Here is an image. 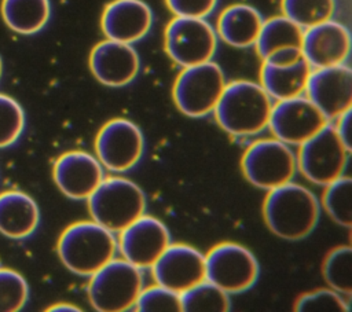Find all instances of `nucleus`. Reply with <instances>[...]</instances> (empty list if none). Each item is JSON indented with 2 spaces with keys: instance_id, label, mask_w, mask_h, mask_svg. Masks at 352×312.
I'll return each mask as SVG.
<instances>
[{
  "instance_id": "f257e3e1",
  "label": "nucleus",
  "mask_w": 352,
  "mask_h": 312,
  "mask_svg": "<svg viewBox=\"0 0 352 312\" xmlns=\"http://www.w3.org/2000/svg\"><path fill=\"white\" fill-rule=\"evenodd\" d=\"M263 216L272 234L286 241H300L316 227L319 202L312 191L290 180L268 190Z\"/></svg>"
},
{
  "instance_id": "f03ea898",
  "label": "nucleus",
  "mask_w": 352,
  "mask_h": 312,
  "mask_svg": "<svg viewBox=\"0 0 352 312\" xmlns=\"http://www.w3.org/2000/svg\"><path fill=\"white\" fill-rule=\"evenodd\" d=\"M271 109V98L261 85L238 80L224 87L213 111L227 133L252 136L268 126Z\"/></svg>"
},
{
  "instance_id": "7ed1b4c3",
  "label": "nucleus",
  "mask_w": 352,
  "mask_h": 312,
  "mask_svg": "<svg viewBox=\"0 0 352 312\" xmlns=\"http://www.w3.org/2000/svg\"><path fill=\"white\" fill-rule=\"evenodd\" d=\"M117 241L111 231L96 221L69 225L58 239L56 252L62 264L76 275L91 276L114 258Z\"/></svg>"
},
{
  "instance_id": "20e7f679",
  "label": "nucleus",
  "mask_w": 352,
  "mask_h": 312,
  "mask_svg": "<svg viewBox=\"0 0 352 312\" xmlns=\"http://www.w3.org/2000/svg\"><path fill=\"white\" fill-rule=\"evenodd\" d=\"M94 221L111 232H120L144 213L143 190L129 179L103 177L96 190L87 198Z\"/></svg>"
},
{
  "instance_id": "39448f33",
  "label": "nucleus",
  "mask_w": 352,
  "mask_h": 312,
  "mask_svg": "<svg viewBox=\"0 0 352 312\" xmlns=\"http://www.w3.org/2000/svg\"><path fill=\"white\" fill-rule=\"evenodd\" d=\"M142 289L140 268L124 258H113L91 275L87 293L96 311L124 312L135 305Z\"/></svg>"
},
{
  "instance_id": "423d86ee",
  "label": "nucleus",
  "mask_w": 352,
  "mask_h": 312,
  "mask_svg": "<svg viewBox=\"0 0 352 312\" xmlns=\"http://www.w3.org/2000/svg\"><path fill=\"white\" fill-rule=\"evenodd\" d=\"M241 168L250 184L272 190L293 179L297 172V158L289 144L275 137L260 139L245 150Z\"/></svg>"
},
{
  "instance_id": "0eeeda50",
  "label": "nucleus",
  "mask_w": 352,
  "mask_h": 312,
  "mask_svg": "<svg viewBox=\"0 0 352 312\" xmlns=\"http://www.w3.org/2000/svg\"><path fill=\"white\" fill-rule=\"evenodd\" d=\"M226 87L220 66L212 60L187 66L173 85L176 107L186 115L198 118L212 113Z\"/></svg>"
},
{
  "instance_id": "6e6552de",
  "label": "nucleus",
  "mask_w": 352,
  "mask_h": 312,
  "mask_svg": "<svg viewBox=\"0 0 352 312\" xmlns=\"http://www.w3.org/2000/svg\"><path fill=\"white\" fill-rule=\"evenodd\" d=\"M349 150L338 137L334 124L327 122L298 146L297 169L311 183L326 186L342 176Z\"/></svg>"
},
{
  "instance_id": "1a4fd4ad",
  "label": "nucleus",
  "mask_w": 352,
  "mask_h": 312,
  "mask_svg": "<svg viewBox=\"0 0 352 312\" xmlns=\"http://www.w3.org/2000/svg\"><path fill=\"white\" fill-rule=\"evenodd\" d=\"M257 276L256 257L239 243H219L205 256V279L228 294L248 290L254 285Z\"/></svg>"
},
{
  "instance_id": "9d476101",
  "label": "nucleus",
  "mask_w": 352,
  "mask_h": 312,
  "mask_svg": "<svg viewBox=\"0 0 352 312\" xmlns=\"http://www.w3.org/2000/svg\"><path fill=\"white\" fill-rule=\"evenodd\" d=\"M216 45V33L204 18L176 16L165 29V49L183 67L210 60Z\"/></svg>"
},
{
  "instance_id": "9b49d317",
  "label": "nucleus",
  "mask_w": 352,
  "mask_h": 312,
  "mask_svg": "<svg viewBox=\"0 0 352 312\" xmlns=\"http://www.w3.org/2000/svg\"><path fill=\"white\" fill-rule=\"evenodd\" d=\"M144 139L136 124L125 118L107 121L95 140L96 158L111 172L132 169L143 155Z\"/></svg>"
},
{
  "instance_id": "f8f14e48",
  "label": "nucleus",
  "mask_w": 352,
  "mask_h": 312,
  "mask_svg": "<svg viewBox=\"0 0 352 312\" xmlns=\"http://www.w3.org/2000/svg\"><path fill=\"white\" fill-rule=\"evenodd\" d=\"M329 120L305 96L278 100L271 109L268 126L275 139L300 146L322 129Z\"/></svg>"
},
{
  "instance_id": "ddd939ff",
  "label": "nucleus",
  "mask_w": 352,
  "mask_h": 312,
  "mask_svg": "<svg viewBox=\"0 0 352 312\" xmlns=\"http://www.w3.org/2000/svg\"><path fill=\"white\" fill-rule=\"evenodd\" d=\"M170 245L166 225L144 213L120 231L117 247L124 260L138 268H151L158 257Z\"/></svg>"
},
{
  "instance_id": "4468645a",
  "label": "nucleus",
  "mask_w": 352,
  "mask_h": 312,
  "mask_svg": "<svg viewBox=\"0 0 352 312\" xmlns=\"http://www.w3.org/2000/svg\"><path fill=\"white\" fill-rule=\"evenodd\" d=\"M304 92L327 120L337 118L352 106V70L344 63L311 70Z\"/></svg>"
},
{
  "instance_id": "2eb2a0df",
  "label": "nucleus",
  "mask_w": 352,
  "mask_h": 312,
  "mask_svg": "<svg viewBox=\"0 0 352 312\" xmlns=\"http://www.w3.org/2000/svg\"><path fill=\"white\" fill-rule=\"evenodd\" d=\"M151 271L157 285L180 294L205 280V256L190 245H169Z\"/></svg>"
},
{
  "instance_id": "dca6fc26",
  "label": "nucleus",
  "mask_w": 352,
  "mask_h": 312,
  "mask_svg": "<svg viewBox=\"0 0 352 312\" xmlns=\"http://www.w3.org/2000/svg\"><path fill=\"white\" fill-rule=\"evenodd\" d=\"M54 181L72 199H87L103 180V166L87 151H67L54 165Z\"/></svg>"
},
{
  "instance_id": "f3484780",
  "label": "nucleus",
  "mask_w": 352,
  "mask_h": 312,
  "mask_svg": "<svg viewBox=\"0 0 352 312\" xmlns=\"http://www.w3.org/2000/svg\"><path fill=\"white\" fill-rule=\"evenodd\" d=\"M349 51V30L340 22L327 19L308 27L302 34V58L316 69L344 63Z\"/></svg>"
},
{
  "instance_id": "a211bd4d",
  "label": "nucleus",
  "mask_w": 352,
  "mask_h": 312,
  "mask_svg": "<svg viewBox=\"0 0 352 312\" xmlns=\"http://www.w3.org/2000/svg\"><path fill=\"white\" fill-rule=\"evenodd\" d=\"M139 56L131 44L104 40L89 55V69L95 78L107 87L129 84L139 71Z\"/></svg>"
},
{
  "instance_id": "6ab92c4d",
  "label": "nucleus",
  "mask_w": 352,
  "mask_h": 312,
  "mask_svg": "<svg viewBox=\"0 0 352 312\" xmlns=\"http://www.w3.org/2000/svg\"><path fill=\"white\" fill-rule=\"evenodd\" d=\"M151 23V8L142 0H114L106 5L100 21L107 38L126 44L144 37Z\"/></svg>"
},
{
  "instance_id": "aec40b11",
  "label": "nucleus",
  "mask_w": 352,
  "mask_h": 312,
  "mask_svg": "<svg viewBox=\"0 0 352 312\" xmlns=\"http://www.w3.org/2000/svg\"><path fill=\"white\" fill-rule=\"evenodd\" d=\"M40 212L34 199L22 191L0 194V232L11 239L29 236L38 225Z\"/></svg>"
},
{
  "instance_id": "412c9836",
  "label": "nucleus",
  "mask_w": 352,
  "mask_h": 312,
  "mask_svg": "<svg viewBox=\"0 0 352 312\" xmlns=\"http://www.w3.org/2000/svg\"><path fill=\"white\" fill-rule=\"evenodd\" d=\"M263 22L260 12L252 5L234 4L220 14L217 33L228 45L245 48L256 43Z\"/></svg>"
},
{
  "instance_id": "4be33fe9",
  "label": "nucleus",
  "mask_w": 352,
  "mask_h": 312,
  "mask_svg": "<svg viewBox=\"0 0 352 312\" xmlns=\"http://www.w3.org/2000/svg\"><path fill=\"white\" fill-rule=\"evenodd\" d=\"M309 73L311 66L304 58L287 66L264 62L260 71L261 87L270 98L276 100L300 96L305 91Z\"/></svg>"
},
{
  "instance_id": "5701e85b",
  "label": "nucleus",
  "mask_w": 352,
  "mask_h": 312,
  "mask_svg": "<svg viewBox=\"0 0 352 312\" xmlns=\"http://www.w3.org/2000/svg\"><path fill=\"white\" fill-rule=\"evenodd\" d=\"M304 30L297 23L282 16H274L263 22L254 43L263 60L289 49H301Z\"/></svg>"
},
{
  "instance_id": "b1692460",
  "label": "nucleus",
  "mask_w": 352,
  "mask_h": 312,
  "mask_svg": "<svg viewBox=\"0 0 352 312\" xmlns=\"http://www.w3.org/2000/svg\"><path fill=\"white\" fill-rule=\"evenodd\" d=\"M50 14V0H3L1 3L6 25L19 34H33L41 30Z\"/></svg>"
},
{
  "instance_id": "393cba45",
  "label": "nucleus",
  "mask_w": 352,
  "mask_h": 312,
  "mask_svg": "<svg viewBox=\"0 0 352 312\" xmlns=\"http://www.w3.org/2000/svg\"><path fill=\"white\" fill-rule=\"evenodd\" d=\"M183 312H227L231 308L228 293L206 279L180 293Z\"/></svg>"
},
{
  "instance_id": "a878e982",
  "label": "nucleus",
  "mask_w": 352,
  "mask_h": 312,
  "mask_svg": "<svg viewBox=\"0 0 352 312\" xmlns=\"http://www.w3.org/2000/svg\"><path fill=\"white\" fill-rule=\"evenodd\" d=\"M326 213L337 224L349 228L352 225V180L348 176H340L326 184L322 197Z\"/></svg>"
},
{
  "instance_id": "bb28decb",
  "label": "nucleus",
  "mask_w": 352,
  "mask_h": 312,
  "mask_svg": "<svg viewBox=\"0 0 352 312\" xmlns=\"http://www.w3.org/2000/svg\"><path fill=\"white\" fill-rule=\"evenodd\" d=\"M322 274L333 290L349 296L352 291V249L349 246L333 249L323 261Z\"/></svg>"
},
{
  "instance_id": "cd10ccee",
  "label": "nucleus",
  "mask_w": 352,
  "mask_h": 312,
  "mask_svg": "<svg viewBox=\"0 0 352 312\" xmlns=\"http://www.w3.org/2000/svg\"><path fill=\"white\" fill-rule=\"evenodd\" d=\"M334 8V0H282L285 16L305 29L331 19Z\"/></svg>"
},
{
  "instance_id": "c85d7f7f",
  "label": "nucleus",
  "mask_w": 352,
  "mask_h": 312,
  "mask_svg": "<svg viewBox=\"0 0 352 312\" xmlns=\"http://www.w3.org/2000/svg\"><path fill=\"white\" fill-rule=\"evenodd\" d=\"M29 287L25 278L8 268H0V312H16L28 301Z\"/></svg>"
},
{
  "instance_id": "c756f323",
  "label": "nucleus",
  "mask_w": 352,
  "mask_h": 312,
  "mask_svg": "<svg viewBox=\"0 0 352 312\" xmlns=\"http://www.w3.org/2000/svg\"><path fill=\"white\" fill-rule=\"evenodd\" d=\"M139 312H180V294L161 285L142 289L133 305Z\"/></svg>"
},
{
  "instance_id": "7c9ffc66",
  "label": "nucleus",
  "mask_w": 352,
  "mask_h": 312,
  "mask_svg": "<svg viewBox=\"0 0 352 312\" xmlns=\"http://www.w3.org/2000/svg\"><path fill=\"white\" fill-rule=\"evenodd\" d=\"M25 126L21 104L11 96L0 93V148L12 144Z\"/></svg>"
},
{
  "instance_id": "2f4dec72",
  "label": "nucleus",
  "mask_w": 352,
  "mask_h": 312,
  "mask_svg": "<svg viewBox=\"0 0 352 312\" xmlns=\"http://www.w3.org/2000/svg\"><path fill=\"white\" fill-rule=\"evenodd\" d=\"M294 309L298 312H348L349 307L338 291L319 289L300 296Z\"/></svg>"
},
{
  "instance_id": "473e14b6",
  "label": "nucleus",
  "mask_w": 352,
  "mask_h": 312,
  "mask_svg": "<svg viewBox=\"0 0 352 312\" xmlns=\"http://www.w3.org/2000/svg\"><path fill=\"white\" fill-rule=\"evenodd\" d=\"M176 16L205 18L216 7L217 0H165Z\"/></svg>"
},
{
  "instance_id": "72a5a7b5",
  "label": "nucleus",
  "mask_w": 352,
  "mask_h": 312,
  "mask_svg": "<svg viewBox=\"0 0 352 312\" xmlns=\"http://www.w3.org/2000/svg\"><path fill=\"white\" fill-rule=\"evenodd\" d=\"M337 124H334L336 132L344 146L351 151V109L337 117Z\"/></svg>"
},
{
  "instance_id": "f704fd0d",
  "label": "nucleus",
  "mask_w": 352,
  "mask_h": 312,
  "mask_svg": "<svg viewBox=\"0 0 352 312\" xmlns=\"http://www.w3.org/2000/svg\"><path fill=\"white\" fill-rule=\"evenodd\" d=\"M47 311H50V312H80L81 309L73 304L62 302V304H55V305L50 307Z\"/></svg>"
},
{
  "instance_id": "c9c22d12",
  "label": "nucleus",
  "mask_w": 352,
  "mask_h": 312,
  "mask_svg": "<svg viewBox=\"0 0 352 312\" xmlns=\"http://www.w3.org/2000/svg\"><path fill=\"white\" fill-rule=\"evenodd\" d=\"M1 73H3V62H1V58H0V77H1Z\"/></svg>"
}]
</instances>
